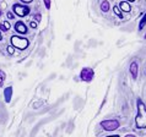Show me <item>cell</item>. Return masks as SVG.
I'll return each instance as SVG.
<instances>
[{"label":"cell","mask_w":146,"mask_h":137,"mask_svg":"<svg viewBox=\"0 0 146 137\" xmlns=\"http://www.w3.org/2000/svg\"><path fill=\"white\" fill-rule=\"evenodd\" d=\"M82 104H84L82 98H81L80 96H76L75 99H74V108L75 109H80V108L82 107Z\"/></svg>","instance_id":"obj_10"},{"label":"cell","mask_w":146,"mask_h":137,"mask_svg":"<svg viewBox=\"0 0 146 137\" xmlns=\"http://www.w3.org/2000/svg\"><path fill=\"white\" fill-rule=\"evenodd\" d=\"M31 27H32V28H36V27H37V22L32 21V22H31Z\"/></svg>","instance_id":"obj_22"},{"label":"cell","mask_w":146,"mask_h":137,"mask_svg":"<svg viewBox=\"0 0 146 137\" xmlns=\"http://www.w3.org/2000/svg\"><path fill=\"white\" fill-rule=\"evenodd\" d=\"M119 9H120V11H125V13H129V11L131 10V7H130V5H129L128 1H121V3L119 4Z\"/></svg>","instance_id":"obj_11"},{"label":"cell","mask_w":146,"mask_h":137,"mask_svg":"<svg viewBox=\"0 0 146 137\" xmlns=\"http://www.w3.org/2000/svg\"><path fill=\"white\" fill-rule=\"evenodd\" d=\"M125 137H135V136H134V135H127Z\"/></svg>","instance_id":"obj_28"},{"label":"cell","mask_w":146,"mask_h":137,"mask_svg":"<svg viewBox=\"0 0 146 137\" xmlns=\"http://www.w3.org/2000/svg\"><path fill=\"white\" fill-rule=\"evenodd\" d=\"M15 31L17 32V33H20V34H26L27 32H28V28H27V26L23 23L22 21H17L15 23Z\"/></svg>","instance_id":"obj_7"},{"label":"cell","mask_w":146,"mask_h":137,"mask_svg":"<svg viewBox=\"0 0 146 137\" xmlns=\"http://www.w3.org/2000/svg\"><path fill=\"white\" fill-rule=\"evenodd\" d=\"M70 63H71V56H69V59H68V65H70Z\"/></svg>","instance_id":"obj_25"},{"label":"cell","mask_w":146,"mask_h":137,"mask_svg":"<svg viewBox=\"0 0 146 137\" xmlns=\"http://www.w3.org/2000/svg\"><path fill=\"white\" fill-rule=\"evenodd\" d=\"M93 77H95V71L92 70L91 67H84L80 72V78L81 81H85V82H91Z\"/></svg>","instance_id":"obj_5"},{"label":"cell","mask_w":146,"mask_h":137,"mask_svg":"<svg viewBox=\"0 0 146 137\" xmlns=\"http://www.w3.org/2000/svg\"><path fill=\"white\" fill-rule=\"evenodd\" d=\"M31 64H32V61H28V63L26 64V67H28V66H31Z\"/></svg>","instance_id":"obj_26"},{"label":"cell","mask_w":146,"mask_h":137,"mask_svg":"<svg viewBox=\"0 0 146 137\" xmlns=\"http://www.w3.org/2000/svg\"><path fill=\"white\" fill-rule=\"evenodd\" d=\"M43 3H44V5H46V7L48 10L50 9V0H43Z\"/></svg>","instance_id":"obj_20"},{"label":"cell","mask_w":146,"mask_h":137,"mask_svg":"<svg viewBox=\"0 0 146 137\" xmlns=\"http://www.w3.org/2000/svg\"><path fill=\"white\" fill-rule=\"evenodd\" d=\"M107 137H119V136H117V135H114V136H107Z\"/></svg>","instance_id":"obj_29"},{"label":"cell","mask_w":146,"mask_h":137,"mask_svg":"<svg viewBox=\"0 0 146 137\" xmlns=\"http://www.w3.org/2000/svg\"><path fill=\"white\" fill-rule=\"evenodd\" d=\"M113 11H114V14H115L117 16H118V17H121V16H123V15H121L120 9H119V7L117 6V5H114V7H113Z\"/></svg>","instance_id":"obj_16"},{"label":"cell","mask_w":146,"mask_h":137,"mask_svg":"<svg viewBox=\"0 0 146 137\" xmlns=\"http://www.w3.org/2000/svg\"><path fill=\"white\" fill-rule=\"evenodd\" d=\"M0 41H3V34H1V31H0Z\"/></svg>","instance_id":"obj_27"},{"label":"cell","mask_w":146,"mask_h":137,"mask_svg":"<svg viewBox=\"0 0 146 137\" xmlns=\"http://www.w3.org/2000/svg\"><path fill=\"white\" fill-rule=\"evenodd\" d=\"M10 41H11V45L19 50H25L30 45V41L25 37H20V36H13Z\"/></svg>","instance_id":"obj_2"},{"label":"cell","mask_w":146,"mask_h":137,"mask_svg":"<svg viewBox=\"0 0 146 137\" xmlns=\"http://www.w3.org/2000/svg\"><path fill=\"white\" fill-rule=\"evenodd\" d=\"M101 126L106 131H114L117 128H119V121L118 120H114V119L103 120V121H101Z\"/></svg>","instance_id":"obj_4"},{"label":"cell","mask_w":146,"mask_h":137,"mask_svg":"<svg viewBox=\"0 0 146 137\" xmlns=\"http://www.w3.org/2000/svg\"><path fill=\"white\" fill-rule=\"evenodd\" d=\"M101 10H102L103 13H108V11H109V3H108V0H103V1L101 3Z\"/></svg>","instance_id":"obj_12"},{"label":"cell","mask_w":146,"mask_h":137,"mask_svg":"<svg viewBox=\"0 0 146 137\" xmlns=\"http://www.w3.org/2000/svg\"><path fill=\"white\" fill-rule=\"evenodd\" d=\"M13 11L15 15H17L19 17H25L31 13V9L23 4H14L13 5Z\"/></svg>","instance_id":"obj_3"},{"label":"cell","mask_w":146,"mask_h":137,"mask_svg":"<svg viewBox=\"0 0 146 137\" xmlns=\"http://www.w3.org/2000/svg\"><path fill=\"white\" fill-rule=\"evenodd\" d=\"M7 17H9V18L11 20V18H14V15L11 14V13H9V14H7Z\"/></svg>","instance_id":"obj_24"},{"label":"cell","mask_w":146,"mask_h":137,"mask_svg":"<svg viewBox=\"0 0 146 137\" xmlns=\"http://www.w3.org/2000/svg\"><path fill=\"white\" fill-rule=\"evenodd\" d=\"M137 70H139V67H137V64L134 61L130 64V74L133 76V78H136L137 77Z\"/></svg>","instance_id":"obj_9"},{"label":"cell","mask_w":146,"mask_h":137,"mask_svg":"<svg viewBox=\"0 0 146 137\" xmlns=\"http://www.w3.org/2000/svg\"><path fill=\"white\" fill-rule=\"evenodd\" d=\"M10 23H9V21H4L1 25H0V31H3V32H7L10 30Z\"/></svg>","instance_id":"obj_13"},{"label":"cell","mask_w":146,"mask_h":137,"mask_svg":"<svg viewBox=\"0 0 146 137\" xmlns=\"http://www.w3.org/2000/svg\"><path fill=\"white\" fill-rule=\"evenodd\" d=\"M128 1H129V3H134V1H135V0H128Z\"/></svg>","instance_id":"obj_30"},{"label":"cell","mask_w":146,"mask_h":137,"mask_svg":"<svg viewBox=\"0 0 146 137\" xmlns=\"http://www.w3.org/2000/svg\"><path fill=\"white\" fill-rule=\"evenodd\" d=\"M42 104H43V100H38V102H35V103H33V108H35V109H38V108L42 107Z\"/></svg>","instance_id":"obj_18"},{"label":"cell","mask_w":146,"mask_h":137,"mask_svg":"<svg viewBox=\"0 0 146 137\" xmlns=\"http://www.w3.org/2000/svg\"><path fill=\"white\" fill-rule=\"evenodd\" d=\"M145 39H146V34H145Z\"/></svg>","instance_id":"obj_32"},{"label":"cell","mask_w":146,"mask_h":137,"mask_svg":"<svg viewBox=\"0 0 146 137\" xmlns=\"http://www.w3.org/2000/svg\"><path fill=\"white\" fill-rule=\"evenodd\" d=\"M72 130H74V121L69 123V128H68V134H71Z\"/></svg>","instance_id":"obj_19"},{"label":"cell","mask_w":146,"mask_h":137,"mask_svg":"<svg viewBox=\"0 0 146 137\" xmlns=\"http://www.w3.org/2000/svg\"><path fill=\"white\" fill-rule=\"evenodd\" d=\"M13 98V87H6L4 90V100L5 103H10Z\"/></svg>","instance_id":"obj_8"},{"label":"cell","mask_w":146,"mask_h":137,"mask_svg":"<svg viewBox=\"0 0 146 137\" xmlns=\"http://www.w3.org/2000/svg\"><path fill=\"white\" fill-rule=\"evenodd\" d=\"M145 25H146V14L144 15V17L141 18V21H140V25H139V28H140V30H143Z\"/></svg>","instance_id":"obj_17"},{"label":"cell","mask_w":146,"mask_h":137,"mask_svg":"<svg viewBox=\"0 0 146 137\" xmlns=\"http://www.w3.org/2000/svg\"><path fill=\"white\" fill-rule=\"evenodd\" d=\"M6 51H7V54H9V55H14V53H15V48L10 44V45H7V47H6Z\"/></svg>","instance_id":"obj_15"},{"label":"cell","mask_w":146,"mask_h":137,"mask_svg":"<svg viewBox=\"0 0 146 137\" xmlns=\"http://www.w3.org/2000/svg\"><path fill=\"white\" fill-rule=\"evenodd\" d=\"M33 0H21V3H23V4H26V3H32Z\"/></svg>","instance_id":"obj_23"},{"label":"cell","mask_w":146,"mask_h":137,"mask_svg":"<svg viewBox=\"0 0 146 137\" xmlns=\"http://www.w3.org/2000/svg\"><path fill=\"white\" fill-rule=\"evenodd\" d=\"M5 78H6V74L4 72L1 68H0V87L4 84V81H5Z\"/></svg>","instance_id":"obj_14"},{"label":"cell","mask_w":146,"mask_h":137,"mask_svg":"<svg viewBox=\"0 0 146 137\" xmlns=\"http://www.w3.org/2000/svg\"><path fill=\"white\" fill-rule=\"evenodd\" d=\"M135 125L137 128H146V107L140 99L137 100V115L135 118Z\"/></svg>","instance_id":"obj_1"},{"label":"cell","mask_w":146,"mask_h":137,"mask_svg":"<svg viewBox=\"0 0 146 137\" xmlns=\"http://www.w3.org/2000/svg\"><path fill=\"white\" fill-rule=\"evenodd\" d=\"M7 118H9V113H7L4 103L0 102V124H6Z\"/></svg>","instance_id":"obj_6"},{"label":"cell","mask_w":146,"mask_h":137,"mask_svg":"<svg viewBox=\"0 0 146 137\" xmlns=\"http://www.w3.org/2000/svg\"><path fill=\"white\" fill-rule=\"evenodd\" d=\"M40 17H42V16H40V14H37V15H35V16H33V18H35L37 22L40 21Z\"/></svg>","instance_id":"obj_21"},{"label":"cell","mask_w":146,"mask_h":137,"mask_svg":"<svg viewBox=\"0 0 146 137\" xmlns=\"http://www.w3.org/2000/svg\"><path fill=\"white\" fill-rule=\"evenodd\" d=\"M1 15H3V11H1V10H0V16H1Z\"/></svg>","instance_id":"obj_31"}]
</instances>
